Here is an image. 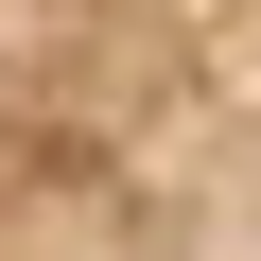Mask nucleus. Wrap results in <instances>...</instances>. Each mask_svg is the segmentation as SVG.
Here are the masks:
<instances>
[{"instance_id": "obj_1", "label": "nucleus", "mask_w": 261, "mask_h": 261, "mask_svg": "<svg viewBox=\"0 0 261 261\" xmlns=\"http://www.w3.org/2000/svg\"><path fill=\"white\" fill-rule=\"evenodd\" d=\"M0 261H261V0H0Z\"/></svg>"}]
</instances>
